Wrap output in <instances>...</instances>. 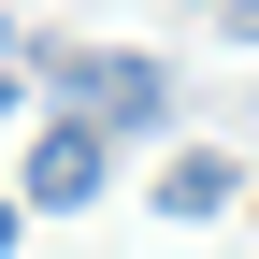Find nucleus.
Returning a JSON list of instances; mask_svg holds the SVG:
<instances>
[{"mask_svg":"<svg viewBox=\"0 0 259 259\" xmlns=\"http://www.w3.org/2000/svg\"><path fill=\"white\" fill-rule=\"evenodd\" d=\"M58 87H72V115L101 130V144H115V130H158V115H173V87H158L144 58H72Z\"/></svg>","mask_w":259,"mask_h":259,"instance_id":"obj_1","label":"nucleus"},{"mask_svg":"<svg viewBox=\"0 0 259 259\" xmlns=\"http://www.w3.org/2000/svg\"><path fill=\"white\" fill-rule=\"evenodd\" d=\"M72 202H101V130L58 115L44 144H29V216H72Z\"/></svg>","mask_w":259,"mask_h":259,"instance_id":"obj_2","label":"nucleus"},{"mask_svg":"<svg viewBox=\"0 0 259 259\" xmlns=\"http://www.w3.org/2000/svg\"><path fill=\"white\" fill-rule=\"evenodd\" d=\"M231 202V158H173V173H158V216H216Z\"/></svg>","mask_w":259,"mask_h":259,"instance_id":"obj_3","label":"nucleus"},{"mask_svg":"<svg viewBox=\"0 0 259 259\" xmlns=\"http://www.w3.org/2000/svg\"><path fill=\"white\" fill-rule=\"evenodd\" d=\"M15 216H29V202H0V245H15Z\"/></svg>","mask_w":259,"mask_h":259,"instance_id":"obj_4","label":"nucleus"}]
</instances>
